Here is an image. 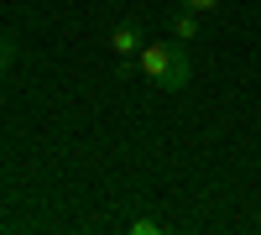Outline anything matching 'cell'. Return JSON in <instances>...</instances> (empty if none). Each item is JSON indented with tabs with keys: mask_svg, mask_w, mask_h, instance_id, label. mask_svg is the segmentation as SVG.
Returning a JSON list of instances; mask_svg holds the SVG:
<instances>
[{
	"mask_svg": "<svg viewBox=\"0 0 261 235\" xmlns=\"http://www.w3.org/2000/svg\"><path fill=\"white\" fill-rule=\"evenodd\" d=\"M136 68L146 73V84H157V89H188V79H193V63L183 53V42H141V53H136Z\"/></svg>",
	"mask_w": 261,
	"mask_h": 235,
	"instance_id": "obj_1",
	"label": "cell"
},
{
	"mask_svg": "<svg viewBox=\"0 0 261 235\" xmlns=\"http://www.w3.org/2000/svg\"><path fill=\"white\" fill-rule=\"evenodd\" d=\"M141 42H146V37H141V21H120V27L110 32V53H115V58H136Z\"/></svg>",
	"mask_w": 261,
	"mask_h": 235,
	"instance_id": "obj_2",
	"label": "cell"
},
{
	"mask_svg": "<svg viewBox=\"0 0 261 235\" xmlns=\"http://www.w3.org/2000/svg\"><path fill=\"white\" fill-rule=\"evenodd\" d=\"M199 32H204V27H199V11H183V6H178V11L167 16V37H172V42H199Z\"/></svg>",
	"mask_w": 261,
	"mask_h": 235,
	"instance_id": "obj_3",
	"label": "cell"
},
{
	"mask_svg": "<svg viewBox=\"0 0 261 235\" xmlns=\"http://www.w3.org/2000/svg\"><path fill=\"white\" fill-rule=\"evenodd\" d=\"M125 230H130V235H157V230H162V220H151V215H141V220H130Z\"/></svg>",
	"mask_w": 261,
	"mask_h": 235,
	"instance_id": "obj_4",
	"label": "cell"
},
{
	"mask_svg": "<svg viewBox=\"0 0 261 235\" xmlns=\"http://www.w3.org/2000/svg\"><path fill=\"white\" fill-rule=\"evenodd\" d=\"M11 63H16V47H11L6 37H0V73H11Z\"/></svg>",
	"mask_w": 261,
	"mask_h": 235,
	"instance_id": "obj_5",
	"label": "cell"
},
{
	"mask_svg": "<svg viewBox=\"0 0 261 235\" xmlns=\"http://www.w3.org/2000/svg\"><path fill=\"white\" fill-rule=\"evenodd\" d=\"M178 6H183V11H199V16H204V11H214V6H220V0H178Z\"/></svg>",
	"mask_w": 261,
	"mask_h": 235,
	"instance_id": "obj_6",
	"label": "cell"
}]
</instances>
